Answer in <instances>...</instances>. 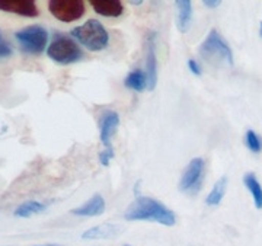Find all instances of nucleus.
Here are the masks:
<instances>
[{"instance_id": "nucleus-1", "label": "nucleus", "mask_w": 262, "mask_h": 246, "mask_svg": "<svg viewBox=\"0 0 262 246\" xmlns=\"http://www.w3.org/2000/svg\"><path fill=\"white\" fill-rule=\"evenodd\" d=\"M128 221H156L163 226H173L177 223V217L172 210H169L160 201L144 195H139L125 210L124 214Z\"/></svg>"}, {"instance_id": "nucleus-2", "label": "nucleus", "mask_w": 262, "mask_h": 246, "mask_svg": "<svg viewBox=\"0 0 262 246\" xmlns=\"http://www.w3.org/2000/svg\"><path fill=\"white\" fill-rule=\"evenodd\" d=\"M72 37L91 51H102L110 44V34L96 19H89L72 31Z\"/></svg>"}, {"instance_id": "nucleus-3", "label": "nucleus", "mask_w": 262, "mask_h": 246, "mask_svg": "<svg viewBox=\"0 0 262 246\" xmlns=\"http://www.w3.org/2000/svg\"><path fill=\"white\" fill-rule=\"evenodd\" d=\"M47 56L58 64H72L83 57V51L73 38L56 34L47 48Z\"/></svg>"}, {"instance_id": "nucleus-4", "label": "nucleus", "mask_w": 262, "mask_h": 246, "mask_svg": "<svg viewBox=\"0 0 262 246\" xmlns=\"http://www.w3.org/2000/svg\"><path fill=\"white\" fill-rule=\"evenodd\" d=\"M200 56L203 57L204 60H207V61H211V63L226 61L230 66L233 64L232 48L227 46V42L222 38V35L215 29H211L208 32L206 39L200 46Z\"/></svg>"}, {"instance_id": "nucleus-5", "label": "nucleus", "mask_w": 262, "mask_h": 246, "mask_svg": "<svg viewBox=\"0 0 262 246\" xmlns=\"http://www.w3.org/2000/svg\"><path fill=\"white\" fill-rule=\"evenodd\" d=\"M15 38L18 39L22 50L28 54H41L48 44L47 29L41 25H31L27 28L20 29L15 34Z\"/></svg>"}, {"instance_id": "nucleus-6", "label": "nucleus", "mask_w": 262, "mask_h": 246, "mask_svg": "<svg viewBox=\"0 0 262 246\" xmlns=\"http://www.w3.org/2000/svg\"><path fill=\"white\" fill-rule=\"evenodd\" d=\"M204 175H206V162L201 158H194L188 163L187 169L179 181V189L182 192L194 195L201 188Z\"/></svg>"}, {"instance_id": "nucleus-7", "label": "nucleus", "mask_w": 262, "mask_h": 246, "mask_svg": "<svg viewBox=\"0 0 262 246\" xmlns=\"http://www.w3.org/2000/svg\"><path fill=\"white\" fill-rule=\"evenodd\" d=\"M50 13L61 22H75L84 15V2L82 0H51L48 2Z\"/></svg>"}, {"instance_id": "nucleus-8", "label": "nucleus", "mask_w": 262, "mask_h": 246, "mask_svg": "<svg viewBox=\"0 0 262 246\" xmlns=\"http://www.w3.org/2000/svg\"><path fill=\"white\" fill-rule=\"evenodd\" d=\"M156 37L155 31H150L146 37V76H147V87L155 91L158 85V57H156Z\"/></svg>"}, {"instance_id": "nucleus-9", "label": "nucleus", "mask_w": 262, "mask_h": 246, "mask_svg": "<svg viewBox=\"0 0 262 246\" xmlns=\"http://www.w3.org/2000/svg\"><path fill=\"white\" fill-rule=\"evenodd\" d=\"M0 10L27 18L38 16L37 5L32 0H0Z\"/></svg>"}, {"instance_id": "nucleus-10", "label": "nucleus", "mask_w": 262, "mask_h": 246, "mask_svg": "<svg viewBox=\"0 0 262 246\" xmlns=\"http://www.w3.org/2000/svg\"><path fill=\"white\" fill-rule=\"evenodd\" d=\"M120 125V115L114 111H106L103 114L102 118H101V132H99V137H101V142L105 146V149L108 150H113V146H111V137H113L117 128Z\"/></svg>"}, {"instance_id": "nucleus-11", "label": "nucleus", "mask_w": 262, "mask_h": 246, "mask_svg": "<svg viewBox=\"0 0 262 246\" xmlns=\"http://www.w3.org/2000/svg\"><path fill=\"white\" fill-rule=\"evenodd\" d=\"M92 9L105 18H118L124 12V6L118 0H91Z\"/></svg>"}, {"instance_id": "nucleus-12", "label": "nucleus", "mask_w": 262, "mask_h": 246, "mask_svg": "<svg viewBox=\"0 0 262 246\" xmlns=\"http://www.w3.org/2000/svg\"><path fill=\"white\" fill-rule=\"evenodd\" d=\"M103 211H105V199L99 194H95L94 197L88 199L82 207L72 210L73 214L83 216V217H96V216H101Z\"/></svg>"}, {"instance_id": "nucleus-13", "label": "nucleus", "mask_w": 262, "mask_h": 246, "mask_svg": "<svg viewBox=\"0 0 262 246\" xmlns=\"http://www.w3.org/2000/svg\"><path fill=\"white\" fill-rule=\"evenodd\" d=\"M122 227L120 225H113V223H103L99 226L92 227L86 230L82 237L83 239H111L121 235Z\"/></svg>"}, {"instance_id": "nucleus-14", "label": "nucleus", "mask_w": 262, "mask_h": 246, "mask_svg": "<svg viewBox=\"0 0 262 246\" xmlns=\"http://www.w3.org/2000/svg\"><path fill=\"white\" fill-rule=\"evenodd\" d=\"M175 6L178 10L177 16V24L181 32H188L192 24V3L189 0H177Z\"/></svg>"}, {"instance_id": "nucleus-15", "label": "nucleus", "mask_w": 262, "mask_h": 246, "mask_svg": "<svg viewBox=\"0 0 262 246\" xmlns=\"http://www.w3.org/2000/svg\"><path fill=\"white\" fill-rule=\"evenodd\" d=\"M244 184L245 187L248 188V191H249V194L252 195L255 207L258 208V210H262V187L258 178H256V175L252 173V172L246 173L244 176Z\"/></svg>"}, {"instance_id": "nucleus-16", "label": "nucleus", "mask_w": 262, "mask_h": 246, "mask_svg": "<svg viewBox=\"0 0 262 246\" xmlns=\"http://www.w3.org/2000/svg\"><path fill=\"white\" fill-rule=\"evenodd\" d=\"M124 85L127 86L131 91H136V92H143L146 87H147V76L146 73L137 69V70H133L128 73V76L125 77L124 80Z\"/></svg>"}, {"instance_id": "nucleus-17", "label": "nucleus", "mask_w": 262, "mask_h": 246, "mask_svg": "<svg viewBox=\"0 0 262 246\" xmlns=\"http://www.w3.org/2000/svg\"><path fill=\"white\" fill-rule=\"evenodd\" d=\"M226 189H227V176H222L220 180L215 182L213 189L210 191V194L207 195V206H211V207L219 206L222 203L223 197H225Z\"/></svg>"}, {"instance_id": "nucleus-18", "label": "nucleus", "mask_w": 262, "mask_h": 246, "mask_svg": "<svg viewBox=\"0 0 262 246\" xmlns=\"http://www.w3.org/2000/svg\"><path fill=\"white\" fill-rule=\"evenodd\" d=\"M46 208H47V206L39 203V201H25L24 204H20L15 210V216L16 217H31L34 214H38V213L44 211Z\"/></svg>"}, {"instance_id": "nucleus-19", "label": "nucleus", "mask_w": 262, "mask_h": 246, "mask_svg": "<svg viewBox=\"0 0 262 246\" xmlns=\"http://www.w3.org/2000/svg\"><path fill=\"white\" fill-rule=\"evenodd\" d=\"M245 143H246L248 149L253 151V153H261L262 151V139L253 130H248L246 131Z\"/></svg>"}, {"instance_id": "nucleus-20", "label": "nucleus", "mask_w": 262, "mask_h": 246, "mask_svg": "<svg viewBox=\"0 0 262 246\" xmlns=\"http://www.w3.org/2000/svg\"><path fill=\"white\" fill-rule=\"evenodd\" d=\"M12 47L6 42V39L3 38L2 32H0V58H8L12 56Z\"/></svg>"}, {"instance_id": "nucleus-21", "label": "nucleus", "mask_w": 262, "mask_h": 246, "mask_svg": "<svg viewBox=\"0 0 262 246\" xmlns=\"http://www.w3.org/2000/svg\"><path fill=\"white\" fill-rule=\"evenodd\" d=\"M114 158V149L113 150H108V149H105L99 153V161L102 163L103 166H110V162Z\"/></svg>"}, {"instance_id": "nucleus-22", "label": "nucleus", "mask_w": 262, "mask_h": 246, "mask_svg": "<svg viewBox=\"0 0 262 246\" xmlns=\"http://www.w3.org/2000/svg\"><path fill=\"white\" fill-rule=\"evenodd\" d=\"M188 67H189L191 73H194L195 76L201 75V67H200L198 61H195V60L189 58V60H188Z\"/></svg>"}, {"instance_id": "nucleus-23", "label": "nucleus", "mask_w": 262, "mask_h": 246, "mask_svg": "<svg viewBox=\"0 0 262 246\" xmlns=\"http://www.w3.org/2000/svg\"><path fill=\"white\" fill-rule=\"evenodd\" d=\"M220 3H222V2H219V0H204L206 8H210V9H215V8H219V6H220Z\"/></svg>"}, {"instance_id": "nucleus-24", "label": "nucleus", "mask_w": 262, "mask_h": 246, "mask_svg": "<svg viewBox=\"0 0 262 246\" xmlns=\"http://www.w3.org/2000/svg\"><path fill=\"white\" fill-rule=\"evenodd\" d=\"M259 34H261V37H262V22H261V31H259Z\"/></svg>"}]
</instances>
